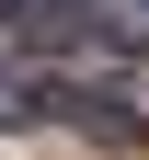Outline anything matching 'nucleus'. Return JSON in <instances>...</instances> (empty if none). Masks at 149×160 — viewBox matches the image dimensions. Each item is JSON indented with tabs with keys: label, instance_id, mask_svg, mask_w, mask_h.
<instances>
[{
	"label": "nucleus",
	"instance_id": "1",
	"mask_svg": "<svg viewBox=\"0 0 149 160\" xmlns=\"http://www.w3.org/2000/svg\"><path fill=\"white\" fill-rule=\"evenodd\" d=\"M35 114H46V92H35V69H12V57H0V126H35Z\"/></svg>",
	"mask_w": 149,
	"mask_h": 160
},
{
	"label": "nucleus",
	"instance_id": "2",
	"mask_svg": "<svg viewBox=\"0 0 149 160\" xmlns=\"http://www.w3.org/2000/svg\"><path fill=\"white\" fill-rule=\"evenodd\" d=\"M12 12H23V0H0V23H12Z\"/></svg>",
	"mask_w": 149,
	"mask_h": 160
}]
</instances>
